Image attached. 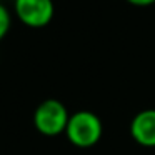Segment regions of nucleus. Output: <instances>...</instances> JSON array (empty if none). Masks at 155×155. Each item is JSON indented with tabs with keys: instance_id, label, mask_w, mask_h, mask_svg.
<instances>
[{
	"instance_id": "obj_4",
	"label": "nucleus",
	"mask_w": 155,
	"mask_h": 155,
	"mask_svg": "<svg viewBox=\"0 0 155 155\" xmlns=\"http://www.w3.org/2000/svg\"><path fill=\"white\" fill-rule=\"evenodd\" d=\"M130 135L142 147H155V108H145L135 114L130 122Z\"/></svg>"
},
{
	"instance_id": "obj_3",
	"label": "nucleus",
	"mask_w": 155,
	"mask_h": 155,
	"mask_svg": "<svg viewBox=\"0 0 155 155\" xmlns=\"http://www.w3.org/2000/svg\"><path fill=\"white\" fill-rule=\"evenodd\" d=\"M15 17L30 28H44L55 14L54 0H14Z\"/></svg>"
},
{
	"instance_id": "obj_1",
	"label": "nucleus",
	"mask_w": 155,
	"mask_h": 155,
	"mask_svg": "<svg viewBox=\"0 0 155 155\" xmlns=\"http://www.w3.org/2000/svg\"><path fill=\"white\" fill-rule=\"evenodd\" d=\"M104 134V125L97 114L90 110H78L70 114L65 135L68 142L78 148H90L98 143Z\"/></svg>"
},
{
	"instance_id": "obj_6",
	"label": "nucleus",
	"mask_w": 155,
	"mask_h": 155,
	"mask_svg": "<svg viewBox=\"0 0 155 155\" xmlns=\"http://www.w3.org/2000/svg\"><path fill=\"white\" fill-rule=\"evenodd\" d=\"M127 4L135 5V7H150L155 4V0H127Z\"/></svg>"
},
{
	"instance_id": "obj_5",
	"label": "nucleus",
	"mask_w": 155,
	"mask_h": 155,
	"mask_svg": "<svg viewBox=\"0 0 155 155\" xmlns=\"http://www.w3.org/2000/svg\"><path fill=\"white\" fill-rule=\"evenodd\" d=\"M12 25V15L4 4H0V42L5 38Z\"/></svg>"
},
{
	"instance_id": "obj_2",
	"label": "nucleus",
	"mask_w": 155,
	"mask_h": 155,
	"mask_svg": "<svg viewBox=\"0 0 155 155\" xmlns=\"http://www.w3.org/2000/svg\"><path fill=\"white\" fill-rule=\"evenodd\" d=\"M68 118H70V114H68L67 107L57 98H47V100L40 102L34 112L35 128L47 137L65 134Z\"/></svg>"
}]
</instances>
